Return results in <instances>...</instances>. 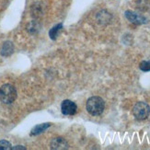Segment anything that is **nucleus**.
I'll list each match as a JSON object with an SVG mask.
<instances>
[{"label":"nucleus","mask_w":150,"mask_h":150,"mask_svg":"<svg viewBox=\"0 0 150 150\" xmlns=\"http://www.w3.org/2000/svg\"><path fill=\"white\" fill-rule=\"evenodd\" d=\"M86 108L90 115L99 116L103 112L104 109H105V102H104L102 98L94 96L88 100Z\"/></svg>","instance_id":"obj_1"},{"label":"nucleus","mask_w":150,"mask_h":150,"mask_svg":"<svg viewBox=\"0 0 150 150\" xmlns=\"http://www.w3.org/2000/svg\"><path fill=\"white\" fill-rule=\"evenodd\" d=\"M17 99V90L10 84H5L0 88V100L5 104H11Z\"/></svg>","instance_id":"obj_2"},{"label":"nucleus","mask_w":150,"mask_h":150,"mask_svg":"<svg viewBox=\"0 0 150 150\" xmlns=\"http://www.w3.org/2000/svg\"><path fill=\"white\" fill-rule=\"evenodd\" d=\"M133 114L139 121L146 120L150 114V107L146 102H137L133 108Z\"/></svg>","instance_id":"obj_3"},{"label":"nucleus","mask_w":150,"mask_h":150,"mask_svg":"<svg viewBox=\"0 0 150 150\" xmlns=\"http://www.w3.org/2000/svg\"><path fill=\"white\" fill-rule=\"evenodd\" d=\"M61 110L64 115L67 116H73L77 112L76 104L69 100H64L61 104Z\"/></svg>","instance_id":"obj_4"},{"label":"nucleus","mask_w":150,"mask_h":150,"mask_svg":"<svg viewBox=\"0 0 150 150\" xmlns=\"http://www.w3.org/2000/svg\"><path fill=\"white\" fill-rule=\"evenodd\" d=\"M125 17L128 19L129 21H131L134 24L136 25H140V24H144L146 22V18H144L141 15L136 14V13L133 12V11H126L125 12Z\"/></svg>","instance_id":"obj_5"},{"label":"nucleus","mask_w":150,"mask_h":150,"mask_svg":"<svg viewBox=\"0 0 150 150\" xmlns=\"http://www.w3.org/2000/svg\"><path fill=\"white\" fill-rule=\"evenodd\" d=\"M69 147L68 143L62 137H56L54 138L51 142V148L52 149H56V150H64L67 149Z\"/></svg>","instance_id":"obj_6"},{"label":"nucleus","mask_w":150,"mask_h":150,"mask_svg":"<svg viewBox=\"0 0 150 150\" xmlns=\"http://www.w3.org/2000/svg\"><path fill=\"white\" fill-rule=\"evenodd\" d=\"M97 19L100 23L105 24V23H108L110 19H112V16H110V14L108 13L107 11L103 10V11H100V13H98Z\"/></svg>","instance_id":"obj_7"},{"label":"nucleus","mask_w":150,"mask_h":150,"mask_svg":"<svg viewBox=\"0 0 150 150\" xmlns=\"http://www.w3.org/2000/svg\"><path fill=\"white\" fill-rule=\"evenodd\" d=\"M13 50H14V46H13L12 42H4L3 46L1 48V54L3 56H8L13 53Z\"/></svg>","instance_id":"obj_8"},{"label":"nucleus","mask_w":150,"mask_h":150,"mask_svg":"<svg viewBox=\"0 0 150 150\" xmlns=\"http://www.w3.org/2000/svg\"><path fill=\"white\" fill-rule=\"evenodd\" d=\"M51 126V123H42V125H39L35 126L31 131V135H37L39 134L43 133L47 128Z\"/></svg>","instance_id":"obj_9"},{"label":"nucleus","mask_w":150,"mask_h":150,"mask_svg":"<svg viewBox=\"0 0 150 150\" xmlns=\"http://www.w3.org/2000/svg\"><path fill=\"white\" fill-rule=\"evenodd\" d=\"M62 28H63L62 24H57L56 26H54V28L51 29V30L49 31V36L52 40H55V39L57 38L58 33H59V31L62 30Z\"/></svg>","instance_id":"obj_10"},{"label":"nucleus","mask_w":150,"mask_h":150,"mask_svg":"<svg viewBox=\"0 0 150 150\" xmlns=\"http://www.w3.org/2000/svg\"><path fill=\"white\" fill-rule=\"evenodd\" d=\"M139 68L144 71V72H148L150 71V61H143L139 64Z\"/></svg>","instance_id":"obj_11"},{"label":"nucleus","mask_w":150,"mask_h":150,"mask_svg":"<svg viewBox=\"0 0 150 150\" xmlns=\"http://www.w3.org/2000/svg\"><path fill=\"white\" fill-rule=\"evenodd\" d=\"M11 145L10 143L6 141V140H2L0 141V150H9L11 149Z\"/></svg>","instance_id":"obj_12"},{"label":"nucleus","mask_w":150,"mask_h":150,"mask_svg":"<svg viewBox=\"0 0 150 150\" xmlns=\"http://www.w3.org/2000/svg\"><path fill=\"white\" fill-rule=\"evenodd\" d=\"M11 149H14V150H16V149H22V150H24V149H26L24 146H14V147H12Z\"/></svg>","instance_id":"obj_13"}]
</instances>
